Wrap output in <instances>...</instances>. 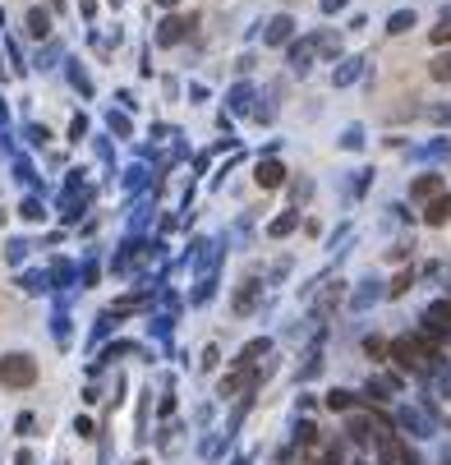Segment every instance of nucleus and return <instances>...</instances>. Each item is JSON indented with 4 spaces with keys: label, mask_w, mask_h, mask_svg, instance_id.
<instances>
[{
    "label": "nucleus",
    "mask_w": 451,
    "mask_h": 465,
    "mask_svg": "<svg viewBox=\"0 0 451 465\" xmlns=\"http://www.w3.org/2000/svg\"><path fill=\"white\" fill-rule=\"evenodd\" d=\"M0 383L5 387H33L37 383V364L28 355H5L0 360Z\"/></svg>",
    "instance_id": "obj_1"
},
{
    "label": "nucleus",
    "mask_w": 451,
    "mask_h": 465,
    "mask_svg": "<svg viewBox=\"0 0 451 465\" xmlns=\"http://www.w3.org/2000/svg\"><path fill=\"white\" fill-rule=\"evenodd\" d=\"M391 355H396L400 369H428V360H433V351H424L419 341H410V336H400V341H391Z\"/></svg>",
    "instance_id": "obj_2"
},
{
    "label": "nucleus",
    "mask_w": 451,
    "mask_h": 465,
    "mask_svg": "<svg viewBox=\"0 0 451 465\" xmlns=\"http://www.w3.org/2000/svg\"><path fill=\"white\" fill-rule=\"evenodd\" d=\"M184 28H193V18H166V23H161V33H156V42H180V37H184Z\"/></svg>",
    "instance_id": "obj_3"
},
{
    "label": "nucleus",
    "mask_w": 451,
    "mask_h": 465,
    "mask_svg": "<svg viewBox=\"0 0 451 465\" xmlns=\"http://www.w3.org/2000/svg\"><path fill=\"white\" fill-rule=\"evenodd\" d=\"M281 180H286V171H281V161H262V166H258V185H262V189H277Z\"/></svg>",
    "instance_id": "obj_4"
},
{
    "label": "nucleus",
    "mask_w": 451,
    "mask_h": 465,
    "mask_svg": "<svg viewBox=\"0 0 451 465\" xmlns=\"http://www.w3.org/2000/svg\"><path fill=\"white\" fill-rule=\"evenodd\" d=\"M428 327H433L437 336L451 332V304H433V309H428Z\"/></svg>",
    "instance_id": "obj_5"
},
{
    "label": "nucleus",
    "mask_w": 451,
    "mask_h": 465,
    "mask_svg": "<svg viewBox=\"0 0 451 465\" xmlns=\"http://www.w3.org/2000/svg\"><path fill=\"white\" fill-rule=\"evenodd\" d=\"M437 189H442V176H424V180H415V189H410V193H415V198H433Z\"/></svg>",
    "instance_id": "obj_6"
},
{
    "label": "nucleus",
    "mask_w": 451,
    "mask_h": 465,
    "mask_svg": "<svg viewBox=\"0 0 451 465\" xmlns=\"http://www.w3.org/2000/svg\"><path fill=\"white\" fill-rule=\"evenodd\" d=\"M424 217H428V226H442V221L451 217V198H442V203H433V208H428Z\"/></svg>",
    "instance_id": "obj_7"
},
{
    "label": "nucleus",
    "mask_w": 451,
    "mask_h": 465,
    "mask_svg": "<svg viewBox=\"0 0 451 465\" xmlns=\"http://www.w3.org/2000/svg\"><path fill=\"white\" fill-rule=\"evenodd\" d=\"M428 74H433L437 83H451V55H437V60L428 65Z\"/></svg>",
    "instance_id": "obj_8"
},
{
    "label": "nucleus",
    "mask_w": 451,
    "mask_h": 465,
    "mask_svg": "<svg viewBox=\"0 0 451 465\" xmlns=\"http://www.w3.org/2000/svg\"><path fill=\"white\" fill-rule=\"evenodd\" d=\"M46 28H51V23H46V14H42V9H33V14H28V33H33V37H46Z\"/></svg>",
    "instance_id": "obj_9"
},
{
    "label": "nucleus",
    "mask_w": 451,
    "mask_h": 465,
    "mask_svg": "<svg viewBox=\"0 0 451 465\" xmlns=\"http://www.w3.org/2000/svg\"><path fill=\"white\" fill-rule=\"evenodd\" d=\"M290 28H295L290 18H277V23H272V33H267V42H286V37H290Z\"/></svg>",
    "instance_id": "obj_10"
},
{
    "label": "nucleus",
    "mask_w": 451,
    "mask_h": 465,
    "mask_svg": "<svg viewBox=\"0 0 451 465\" xmlns=\"http://www.w3.org/2000/svg\"><path fill=\"white\" fill-rule=\"evenodd\" d=\"M313 465H341V447H327V451H318V456H313Z\"/></svg>",
    "instance_id": "obj_11"
},
{
    "label": "nucleus",
    "mask_w": 451,
    "mask_h": 465,
    "mask_svg": "<svg viewBox=\"0 0 451 465\" xmlns=\"http://www.w3.org/2000/svg\"><path fill=\"white\" fill-rule=\"evenodd\" d=\"M433 42H437V46H447V42H451V18H442V23L433 28Z\"/></svg>",
    "instance_id": "obj_12"
},
{
    "label": "nucleus",
    "mask_w": 451,
    "mask_h": 465,
    "mask_svg": "<svg viewBox=\"0 0 451 465\" xmlns=\"http://www.w3.org/2000/svg\"><path fill=\"white\" fill-rule=\"evenodd\" d=\"M327 405H331V410H350V396H346V392H331Z\"/></svg>",
    "instance_id": "obj_13"
},
{
    "label": "nucleus",
    "mask_w": 451,
    "mask_h": 465,
    "mask_svg": "<svg viewBox=\"0 0 451 465\" xmlns=\"http://www.w3.org/2000/svg\"><path fill=\"white\" fill-rule=\"evenodd\" d=\"M286 230H295V217H281V221H272V235H286Z\"/></svg>",
    "instance_id": "obj_14"
},
{
    "label": "nucleus",
    "mask_w": 451,
    "mask_h": 465,
    "mask_svg": "<svg viewBox=\"0 0 451 465\" xmlns=\"http://www.w3.org/2000/svg\"><path fill=\"white\" fill-rule=\"evenodd\" d=\"M410 23H415V18H410V14H396V18H391V33H405Z\"/></svg>",
    "instance_id": "obj_15"
},
{
    "label": "nucleus",
    "mask_w": 451,
    "mask_h": 465,
    "mask_svg": "<svg viewBox=\"0 0 451 465\" xmlns=\"http://www.w3.org/2000/svg\"><path fill=\"white\" fill-rule=\"evenodd\" d=\"M156 5H175V0H156Z\"/></svg>",
    "instance_id": "obj_16"
}]
</instances>
